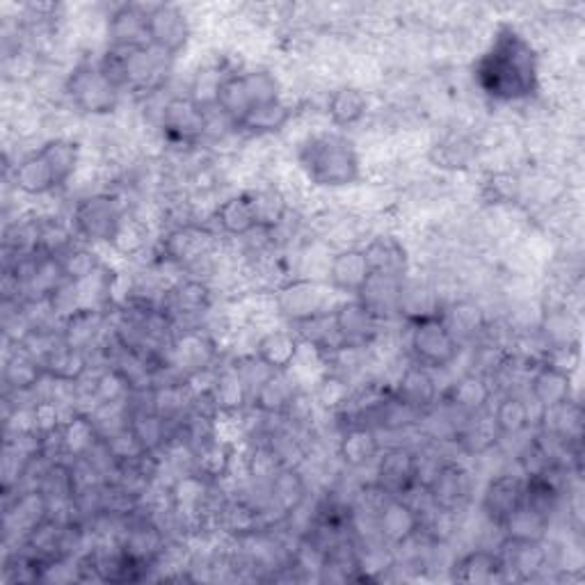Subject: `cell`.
Instances as JSON below:
<instances>
[{"instance_id": "obj_1", "label": "cell", "mask_w": 585, "mask_h": 585, "mask_svg": "<svg viewBox=\"0 0 585 585\" xmlns=\"http://www.w3.org/2000/svg\"><path fill=\"white\" fill-rule=\"evenodd\" d=\"M473 80L485 97L500 103L531 99L540 90L538 50L517 27L500 25L473 65Z\"/></svg>"}, {"instance_id": "obj_2", "label": "cell", "mask_w": 585, "mask_h": 585, "mask_svg": "<svg viewBox=\"0 0 585 585\" xmlns=\"http://www.w3.org/2000/svg\"><path fill=\"white\" fill-rule=\"evenodd\" d=\"M297 165L316 188H348L361 179V158L355 143L334 131L306 135L297 147Z\"/></svg>"}, {"instance_id": "obj_3", "label": "cell", "mask_w": 585, "mask_h": 585, "mask_svg": "<svg viewBox=\"0 0 585 585\" xmlns=\"http://www.w3.org/2000/svg\"><path fill=\"white\" fill-rule=\"evenodd\" d=\"M80 162V147L67 137H55L44 143L37 151L23 156L14 167V185L31 194L42 198L53 190H60L76 175Z\"/></svg>"}, {"instance_id": "obj_4", "label": "cell", "mask_w": 585, "mask_h": 585, "mask_svg": "<svg viewBox=\"0 0 585 585\" xmlns=\"http://www.w3.org/2000/svg\"><path fill=\"white\" fill-rule=\"evenodd\" d=\"M282 99V86L274 74L266 69H252L232 74L220 80L215 90V108L220 115H225L232 126L238 128L243 120H247L255 110Z\"/></svg>"}, {"instance_id": "obj_5", "label": "cell", "mask_w": 585, "mask_h": 585, "mask_svg": "<svg viewBox=\"0 0 585 585\" xmlns=\"http://www.w3.org/2000/svg\"><path fill=\"white\" fill-rule=\"evenodd\" d=\"M71 225L74 232L90 245H113L124 229V206L117 194H90L76 204Z\"/></svg>"}, {"instance_id": "obj_6", "label": "cell", "mask_w": 585, "mask_h": 585, "mask_svg": "<svg viewBox=\"0 0 585 585\" xmlns=\"http://www.w3.org/2000/svg\"><path fill=\"white\" fill-rule=\"evenodd\" d=\"M409 352L414 364L430 371L449 369L460 355V341L441 314H430L409 320Z\"/></svg>"}, {"instance_id": "obj_7", "label": "cell", "mask_w": 585, "mask_h": 585, "mask_svg": "<svg viewBox=\"0 0 585 585\" xmlns=\"http://www.w3.org/2000/svg\"><path fill=\"white\" fill-rule=\"evenodd\" d=\"M65 92L71 103L86 115H110L120 105V88L99 65L80 63L65 80Z\"/></svg>"}, {"instance_id": "obj_8", "label": "cell", "mask_w": 585, "mask_h": 585, "mask_svg": "<svg viewBox=\"0 0 585 585\" xmlns=\"http://www.w3.org/2000/svg\"><path fill=\"white\" fill-rule=\"evenodd\" d=\"M331 293L337 291H334L329 284H320L314 280H293L277 291L274 304L277 312H280L286 320H291L293 325H302L329 316L334 312V306L339 302L337 304L331 302Z\"/></svg>"}, {"instance_id": "obj_9", "label": "cell", "mask_w": 585, "mask_h": 585, "mask_svg": "<svg viewBox=\"0 0 585 585\" xmlns=\"http://www.w3.org/2000/svg\"><path fill=\"white\" fill-rule=\"evenodd\" d=\"M160 128L170 145L194 147L209 131L206 105L188 97H175L162 108Z\"/></svg>"}, {"instance_id": "obj_10", "label": "cell", "mask_w": 585, "mask_h": 585, "mask_svg": "<svg viewBox=\"0 0 585 585\" xmlns=\"http://www.w3.org/2000/svg\"><path fill=\"white\" fill-rule=\"evenodd\" d=\"M147 37L149 46L165 58H177L190 42L188 16L177 5H151L147 10Z\"/></svg>"}, {"instance_id": "obj_11", "label": "cell", "mask_w": 585, "mask_h": 585, "mask_svg": "<svg viewBox=\"0 0 585 585\" xmlns=\"http://www.w3.org/2000/svg\"><path fill=\"white\" fill-rule=\"evenodd\" d=\"M331 323L339 334L341 346L359 350L373 344L382 320L359 297H352L334 306Z\"/></svg>"}, {"instance_id": "obj_12", "label": "cell", "mask_w": 585, "mask_h": 585, "mask_svg": "<svg viewBox=\"0 0 585 585\" xmlns=\"http://www.w3.org/2000/svg\"><path fill=\"white\" fill-rule=\"evenodd\" d=\"M378 531L386 544L403 547L421 536V510L412 506L405 496L384 494L378 508Z\"/></svg>"}, {"instance_id": "obj_13", "label": "cell", "mask_w": 585, "mask_h": 585, "mask_svg": "<svg viewBox=\"0 0 585 585\" xmlns=\"http://www.w3.org/2000/svg\"><path fill=\"white\" fill-rule=\"evenodd\" d=\"M430 504L439 510L458 515L471 500V476L458 462H443L437 476L426 487Z\"/></svg>"}, {"instance_id": "obj_14", "label": "cell", "mask_w": 585, "mask_h": 585, "mask_svg": "<svg viewBox=\"0 0 585 585\" xmlns=\"http://www.w3.org/2000/svg\"><path fill=\"white\" fill-rule=\"evenodd\" d=\"M526 494V481L513 473H500V476L492 479L483 492V513L485 517L504 528L508 519L521 508Z\"/></svg>"}, {"instance_id": "obj_15", "label": "cell", "mask_w": 585, "mask_h": 585, "mask_svg": "<svg viewBox=\"0 0 585 585\" xmlns=\"http://www.w3.org/2000/svg\"><path fill=\"white\" fill-rule=\"evenodd\" d=\"M375 487L386 496H405L416 485V453L409 449H389L378 455Z\"/></svg>"}, {"instance_id": "obj_16", "label": "cell", "mask_w": 585, "mask_h": 585, "mask_svg": "<svg viewBox=\"0 0 585 585\" xmlns=\"http://www.w3.org/2000/svg\"><path fill=\"white\" fill-rule=\"evenodd\" d=\"M371 266L364 249H341L331 257L327 270V284L337 291L357 297L371 280Z\"/></svg>"}, {"instance_id": "obj_17", "label": "cell", "mask_w": 585, "mask_h": 585, "mask_svg": "<svg viewBox=\"0 0 585 585\" xmlns=\"http://www.w3.org/2000/svg\"><path fill=\"white\" fill-rule=\"evenodd\" d=\"M528 392L540 409L561 407L572 401V375L553 361H544L536 369Z\"/></svg>"}, {"instance_id": "obj_18", "label": "cell", "mask_w": 585, "mask_h": 585, "mask_svg": "<svg viewBox=\"0 0 585 585\" xmlns=\"http://www.w3.org/2000/svg\"><path fill=\"white\" fill-rule=\"evenodd\" d=\"M401 405L409 407L416 414H424L430 409L437 401V382L430 369L412 364L403 371V375L396 382V389L392 394Z\"/></svg>"}, {"instance_id": "obj_19", "label": "cell", "mask_w": 585, "mask_h": 585, "mask_svg": "<svg viewBox=\"0 0 585 585\" xmlns=\"http://www.w3.org/2000/svg\"><path fill=\"white\" fill-rule=\"evenodd\" d=\"M234 455H236V446L213 435L200 441L198 446H192L194 473H200V476L206 479L209 483L227 479V473L232 471L234 464Z\"/></svg>"}, {"instance_id": "obj_20", "label": "cell", "mask_w": 585, "mask_h": 585, "mask_svg": "<svg viewBox=\"0 0 585 585\" xmlns=\"http://www.w3.org/2000/svg\"><path fill=\"white\" fill-rule=\"evenodd\" d=\"M147 10L140 5L120 8L108 23L110 48H140L149 46L147 37Z\"/></svg>"}, {"instance_id": "obj_21", "label": "cell", "mask_w": 585, "mask_h": 585, "mask_svg": "<svg viewBox=\"0 0 585 585\" xmlns=\"http://www.w3.org/2000/svg\"><path fill=\"white\" fill-rule=\"evenodd\" d=\"M297 394L289 371H270L249 396V405L266 416H284Z\"/></svg>"}, {"instance_id": "obj_22", "label": "cell", "mask_w": 585, "mask_h": 585, "mask_svg": "<svg viewBox=\"0 0 585 585\" xmlns=\"http://www.w3.org/2000/svg\"><path fill=\"white\" fill-rule=\"evenodd\" d=\"M453 578L460 583H476V585H490V583H500L508 578L504 559H500L498 551H485L476 549L453 565Z\"/></svg>"}, {"instance_id": "obj_23", "label": "cell", "mask_w": 585, "mask_h": 585, "mask_svg": "<svg viewBox=\"0 0 585 585\" xmlns=\"http://www.w3.org/2000/svg\"><path fill=\"white\" fill-rule=\"evenodd\" d=\"M40 364L44 375L58 384H78L90 367L88 352L67 346L63 339L40 359Z\"/></svg>"}, {"instance_id": "obj_24", "label": "cell", "mask_w": 585, "mask_h": 585, "mask_svg": "<svg viewBox=\"0 0 585 585\" xmlns=\"http://www.w3.org/2000/svg\"><path fill=\"white\" fill-rule=\"evenodd\" d=\"M364 255L369 259L373 274H386V277H396V280H405L409 259L405 245L396 236L389 234L375 236L364 247Z\"/></svg>"}, {"instance_id": "obj_25", "label": "cell", "mask_w": 585, "mask_h": 585, "mask_svg": "<svg viewBox=\"0 0 585 585\" xmlns=\"http://www.w3.org/2000/svg\"><path fill=\"white\" fill-rule=\"evenodd\" d=\"M300 355V339L293 331L272 329L257 341L255 357L268 371H291Z\"/></svg>"}, {"instance_id": "obj_26", "label": "cell", "mask_w": 585, "mask_h": 585, "mask_svg": "<svg viewBox=\"0 0 585 585\" xmlns=\"http://www.w3.org/2000/svg\"><path fill=\"white\" fill-rule=\"evenodd\" d=\"M103 331V314L92 306H78L65 316L63 325V341L71 348H78L88 352L92 346H97Z\"/></svg>"}, {"instance_id": "obj_27", "label": "cell", "mask_w": 585, "mask_h": 585, "mask_svg": "<svg viewBox=\"0 0 585 585\" xmlns=\"http://www.w3.org/2000/svg\"><path fill=\"white\" fill-rule=\"evenodd\" d=\"M403 282L405 280H396V277L371 274L369 284L364 286V291H361L357 297L364 302L380 320H386V318L401 314Z\"/></svg>"}, {"instance_id": "obj_28", "label": "cell", "mask_w": 585, "mask_h": 585, "mask_svg": "<svg viewBox=\"0 0 585 585\" xmlns=\"http://www.w3.org/2000/svg\"><path fill=\"white\" fill-rule=\"evenodd\" d=\"M215 225L227 236H236V238L259 232V220L255 215L252 202H249V194L240 192L222 202L215 209Z\"/></svg>"}, {"instance_id": "obj_29", "label": "cell", "mask_w": 585, "mask_h": 585, "mask_svg": "<svg viewBox=\"0 0 585 585\" xmlns=\"http://www.w3.org/2000/svg\"><path fill=\"white\" fill-rule=\"evenodd\" d=\"M209 245H211V236L200 229V227H179L175 232L167 234V238L162 240L165 247V257L175 261V263H194L200 261L202 257H206L209 252Z\"/></svg>"}, {"instance_id": "obj_30", "label": "cell", "mask_w": 585, "mask_h": 585, "mask_svg": "<svg viewBox=\"0 0 585 585\" xmlns=\"http://www.w3.org/2000/svg\"><path fill=\"white\" fill-rule=\"evenodd\" d=\"M380 453V441L371 426H350L339 441V458L352 469H361L375 462Z\"/></svg>"}, {"instance_id": "obj_31", "label": "cell", "mask_w": 585, "mask_h": 585, "mask_svg": "<svg viewBox=\"0 0 585 585\" xmlns=\"http://www.w3.org/2000/svg\"><path fill=\"white\" fill-rule=\"evenodd\" d=\"M504 559L506 572H515L519 578H533L547 567V551L542 542H519L506 540L504 551H498Z\"/></svg>"}, {"instance_id": "obj_32", "label": "cell", "mask_w": 585, "mask_h": 585, "mask_svg": "<svg viewBox=\"0 0 585 585\" xmlns=\"http://www.w3.org/2000/svg\"><path fill=\"white\" fill-rule=\"evenodd\" d=\"M249 403V386L236 367L222 369L215 375L211 405L220 414H238Z\"/></svg>"}, {"instance_id": "obj_33", "label": "cell", "mask_w": 585, "mask_h": 585, "mask_svg": "<svg viewBox=\"0 0 585 585\" xmlns=\"http://www.w3.org/2000/svg\"><path fill=\"white\" fill-rule=\"evenodd\" d=\"M172 352H175L177 364L185 371L188 378L194 373L209 371L213 364V357H215L213 341L209 337H204L202 331H185L183 337H179L175 341Z\"/></svg>"}, {"instance_id": "obj_34", "label": "cell", "mask_w": 585, "mask_h": 585, "mask_svg": "<svg viewBox=\"0 0 585 585\" xmlns=\"http://www.w3.org/2000/svg\"><path fill=\"white\" fill-rule=\"evenodd\" d=\"M490 401H492V386L485 380V375H476V373L464 375L462 380H458L449 392V403L458 412H462L466 419L485 412Z\"/></svg>"}, {"instance_id": "obj_35", "label": "cell", "mask_w": 585, "mask_h": 585, "mask_svg": "<svg viewBox=\"0 0 585 585\" xmlns=\"http://www.w3.org/2000/svg\"><path fill=\"white\" fill-rule=\"evenodd\" d=\"M58 437H60V451L76 460L86 458L94 449V443L101 439L94 419L82 414H76L67 424H63Z\"/></svg>"}, {"instance_id": "obj_36", "label": "cell", "mask_w": 585, "mask_h": 585, "mask_svg": "<svg viewBox=\"0 0 585 585\" xmlns=\"http://www.w3.org/2000/svg\"><path fill=\"white\" fill-rule=\"evenodd\" d=\"M306 498V485L297 469L282 466L270 479V504L280 508L282 515H293Z\"/></svg>"}, {"instance_id": "obj_37", "label": "cell", "mask_w": 585, "mask_h": 585, "mask_svg": "<svg viewBox=\"0 0 585 585\" xmlns=\"http://www.w3.org/2000/svg\"><path fill=\"white\" fill-rule=\"evenodd\" d=\"M367 110H369L367 94L352 86L334 90L327 101V115L334 126H355L364 120Z\"/></svg>"}, {"instance_id": "obj_38", "label": "cell", "mask_w": 585, "mask_h": 585, "mask_svg": "<svg viewBox=\"0 0 585 585\" xmlns=\"http://www.w3.org/2000/svg\"><path fill=\"white\" fill-rule=\"evenodd\" d=\"M44 369L40 361L31 352H16L5 361L3 369V380L8 384L10 392L16 394H27L44 380Z\"/></svg>"}, {"instance_id": "obj_39", "label": "cell", "mask_w": 585, "mask_h": 585, "mask_svg": "<svg viewBox=\"0 0 585 585\" xmlns=\"http://www.w3.org/2000/svg\"><path fill=\"white\" fill-rule=\"evenodd\" d=\"M549 515L528 506L526 500L521 508L508 519L504 526L506 540H519V542H544V536L549 531Z\"/></svg>"}, {"instance_id": "obj_40", "label": "cell", "mask_w": 585, "mask_h": 585, "mask_svg": "<svg viewBox=\"0 0 585 585\" xmlns=\"http://www.w3.org/2000/svg\"><path fill=\"white\" fill-rule=\"evenodd\" d=\"M492 421L498 437H515L531 426V409L519 396H504L492 409Z\"/></svg>"}, {"instance_id": "obj_41", "label": "cell", "mask_w": 585, "mask_h": 585, "mask_svg": "<svg viewBox=\"0 0 585 585\" xmlns=\"http://www.w3.org/2000/svg\"><path fill=\"white\" fill-rule=\"evenodd\" d=\"M291 117H293L291 105L280 99L255 110L252 115L238 124V128L252 135H270V133H280L291 122Z\"/></svg>"}, {"instance_id": "obj_42", "label": "cell", "mask_w": 585, "mask_h": 585, "mask_svg": "<svg viewBox=\"0 0 585 585\" xmlns=\"http://www.w3.org/2000/svg\"><path fill=\"white\" fill-rule=\"evenodd\" d=\"M55 259L60 261L65 280L71 284H80V282L90 280V277L97 274L101 268L99 255L92 252L90 247H74L71 245L65 249L60 257H55Z\"/></svg>"}, {"instance_id": "obj_43", "label": "cell", "mask_w": 585, "mask_h": 585, "mask_svg": "<svg viewBox=\"0 0 585 585\" xmlns=\"http://www.w3.org/2000/svg\"><path fill=\"white\" fill-rule=\"evenodd\" d=\"M259 220V232H272L286 217V200L277 190L247 192Z\"/></svg>"}, {"instance_id": "obj_44", "label": "cell", "mask_w": 585, "mask_h": 585, "mask_svg": "<svg viewBox=\"0 0 585 585\" xmlns=\"http://www.w3.org/2000/svg\"><path fill=\"white\" fill-rule=\"evenodd\" d=\"M446 325L451 327V331L455 334V339H471L473 334L481 331L483 325H485V318H483V312L479 304L473 302H460L455 304L453 310L449 314H441Z\"/></svg>"}, {"instance_id": "obj_45", "label": "cell", "mask_w": 585, "mask_h": 585, "mask_svg": "<svg viewBox=\"0 0 585 585\" xmlns=\"http://www.w3.org/2000/svg\"><path fill=\"white\" fill-rule=\"evenodd\" d=\"M177 312L181 314H204L211 306V291L202 282H183L172 293Z\"/></svg>"}, {"instance_id": "obj_46", "label": "cell", "mask_w": 585, "mask_h": 585, "mask_svg": "<svg viewBox=\"0 0 585 585\" xmlns=\"http://www.w3.org/2000/svg\"><path fill=\"white\" fill-rule=\"evenodd\" d=\"M432 162L441 170H464L469 167L471 160V149L464 140H458V137H451V140H443L439 143L432 154H430Z\"/></svg>"}, {"instance_id": "obj_47", "label": "cell", "mask_w": 585, "mask_h": 585, "mask_svg": "<svg viewBox=\"0 0 585 585\" xmlns=\"http://www.w3.org/2000/svg\"><path fill=\"white\" fill-rule=\"evenodd\" d=\"M544 327H547L544 329L547 341L555 350H572V348H576V323L572 320L570 314H565V312L551 314Z\"/></svg>"}]
</instances>
